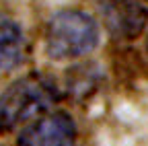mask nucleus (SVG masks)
I'll return each instance as SVG.
<instances>
[{"instance_id":"nucleus-4","label":"nucleus","mask_w":148,"mask_h":146,"mask_svg":"<svg viewBox=\"0 0 148 146\" xmlns=\"http://www.w3.org/2000/svg\"><path fill=\"white\" fill-rule=\"evenodd\" d=\"M74 123L66 113H51L27 125L18 136V146H72Z\"/></svg>"},{"instance_id":"nucleus-5","label":"nucleus","mask_w":148,"mask_h":146,"mask_svg":"<svg viewBox=\"0 0 148 146\" xmlns=\"http://www.w3.org/2000/svg\"><path fill=\"white\" fill-rule=\"evenodd\" d=\"M25 58L23 31L10 16L0 12V68H14Z\"/></svg>"},{"instance_id":"nucleus-2","label":"nucleus","mask_w":148,"mask_h":146,"mask_svg":"<svg viewBox=\"0 0 148 146\" xmlns=\"http://www.w3.org/2000/svg\"><path fill=\"white\" fill-rule=\"evenodd\" d=\"M53 101V90L49 84L37 76L16 80L0 97V125L14 127L35 115L43 113Z\"/></svg>"},{"instance_id":"nucleus-1","label":"nucleus","mask_w":148,"mask_h":146,"mask_svg":"<svg viewBox=\"0 0 148 146\" xmlns=\"http://www.w3.org/2000/svg\"><path fill=\"white\" fill-rule=\"evenodd\" d=\"M99 41V25L90 14L82 10L56 12L45 29V47L53 60L78 58L95 49Z\"/></svg>"},{"instance_id":"nucleus-3","label":"nucleus","mask_w":148,"mask_h":146,"mask_svg":"<svg viewBox=\"0 0 148 146\" xmlns=\"http://www.w3.org/2000/svg\"><path fill=\"white\" fill-rule=\"evenodd\" d=\"M101 19L115 39H134L148 23V10L138 0H101Z\"/></svg>"}]
</instances>
